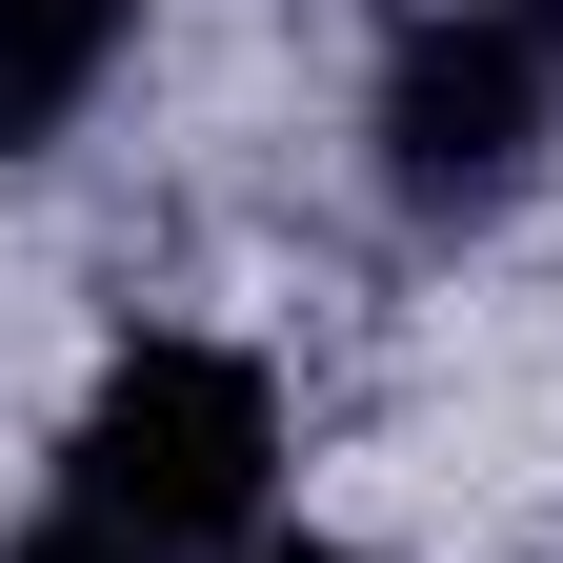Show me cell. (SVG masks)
Listing matches in <instances>:
<instances>
[{
    "label": "cell",
    "instance_id": "5",
    "mask_svg": "<svg viewBox=\"0 0 563 563\" xmlns=\"http://www.w3.org/2000/svg\"><path fill=\"white\" fill-rule=\"evenodd\" d=\"M504 21H523V41H543V60H563V0H504Z\"/></svg>",
    "mask_w": 563,
    "mask_h": 563
},
{
    "label": "cell",
    "instance_id": "1",
    "mask_svg": "<svg viewBox=\"0 0 563 563\" xmlns=\"http://www.w3.org/2000/svg\"><path fill=\"white\" fill-rule=\"evenodd\" d=\"M60 504L141 523L162 563L262 543V504H282V383L242 342H121L81 383V422H60Z\"/></svg>",
    "mask_w": 563,
    "mask_h": 563
},
{
    "label": "cell",
    "instance_id": "3",
    "mask_svg": "<svg viewBox=\"0 0 563 563\" xmlns=\"http://www.w3.org/2000/svg\"><path fill=\"white\" fill-rule=\"evenodd\" d=\"M141 0H0V162H41V141H81V101L121 81Z\"/></svg>",
    "mask_w": 563,
    "mask_h": 563
},
{
    "label": "cell",
    "instance_id": "4",
    "mask_svg": "<svg viewBox=\"0 0 563 563\" xmlns=\"http://www.w3.org/2000/svg\"><path fill=\"white\" fill-rule=\"evenodd\" d=\"M0 563H162V543H141V523H101V504H41Z\"/></svg>",
    "mask_w": 563,
    "mask_h": 563
},
{
    "label": "cell",
    "instance_id": "2",
    "mask_svg": "<svg viewBox=\"0 0 563 563\" xmlns=\"http://www.w3.org/2000/svg\"><path fill=\"white\" fill-rule=\"evenodd\" d=\"M383 201L422 242H463V222H504V201L543 181V141H563V60L504 21V0H402V41H383Z\"/></svg>",
    "mask_w": 563,
    "mask_h": 563
},
{
    "label": "cell",
    "instance_id": "6",
    "mask_svg": "<svg viewBox=\"0 0 563 563\" xmlns=\"http://www.w3.org/2000/svg\"><path fill=\"white\" fill-rule=\"evenodd\" d=\"M242 563H342V543H242Z\"/></svg>",
    "mask_w": 563,
    "mask_h": 563
}]
</instances>
